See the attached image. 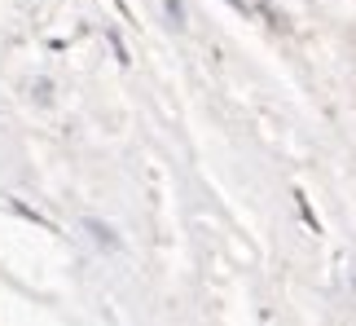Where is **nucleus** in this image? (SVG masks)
Instances as JSON below:
<instances>
[{
  "label": "nucleus",
  "instance_id": "nucleus-1",
  "mask_svg": "<svg viewBox=\"0 0 356 326\" xmlns=\"http://www.w3.org/2000/svg\"><path fill=\"white\" fill-rule=\"evenodd\" d=\"M84 229L102 242V247H119V238H115V229H111V225H102V221H84Z\"/></svg>",
  "mask_w": 356,
  "mask_h": 326
},
{
  "label": "nucleus",
  "instance_id": "nucleus-2",
  "mask_svg": "<svg viewBox=\"0 0 356 326\" xmlns=\"http://www.w3.org/2000/svg\"><path fill=\"white\" fill-rule=\"evenodd\" d=\"M168 13H172V26H181V22H185V13H181V0H168Z\"/></svg>",
  "mask_w": 356,
  "mask_h": 326
}]
</instances>
